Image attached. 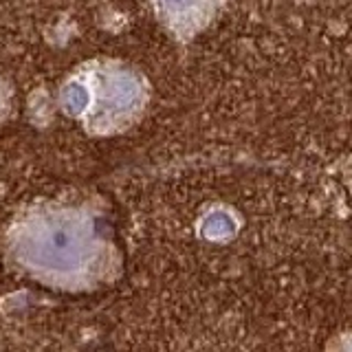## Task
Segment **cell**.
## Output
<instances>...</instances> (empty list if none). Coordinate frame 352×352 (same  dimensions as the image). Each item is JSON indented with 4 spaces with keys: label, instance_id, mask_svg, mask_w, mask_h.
<instances>
[{
    "label": "cell",
    "instance_id": "4",
    "mask_svg": "<svg viewBox=\"0 0 352 352\" xmlns=\"http://www.w3.org/2000/svg\"><path fill=\"white\" fill-rule=\"evenodd\" d=\"M203 231L212 238H220L223 234H231V223L225 214H212L203 225Z\"/></svg>",
    "mask_w": 352,
    "mask_h": 352
},
{
    "label": "cell",
    "instance_id": "1",
    "mask_svg": "<svg viewBox=\"0 0 352 352\" xmlns=\"http://www.w3.org/2000/svg\"><path fill=\"white\" fill-rule=\"evenodd\" d=\"M16 258L38 278L86 286L104 271L108 245L91 214L77 209L38 212L14 229Z\"/></svg>",
    "mask_w": 352,
    "mask_h": 352
},
{
    "label": "cell",
    "instance_id": "2",
    "mask_svg": "<svg viewBox=\"0 0 352 352\" xmlns=\"http://www.w3.org/2000/svg\"><path fill=\"white\" fill-rule=\"evenodd\" d=\"M86 86V106L82 115L91 126L102 130H115L126 126L135 117L146 93L137 75L130 71H99Z\"/></svg>",
    "mask_w": 352,
    "mask_h": 352
},
{
    "label": "cell",
    "instance_id": "3",
    "mask_svg": "<svg viewBox=\"0 0 352 352\" xmlns=\"http://www.w3.org/2000/svg\"><path fill=\"white\" fill-rule=\"evenodd\" d=\"M161 20L179 36L190 38L212 18L216 0H150Z\"/></svg>",
    "mask_w": 352,
    "mask_h": 352
}]
</instances>
